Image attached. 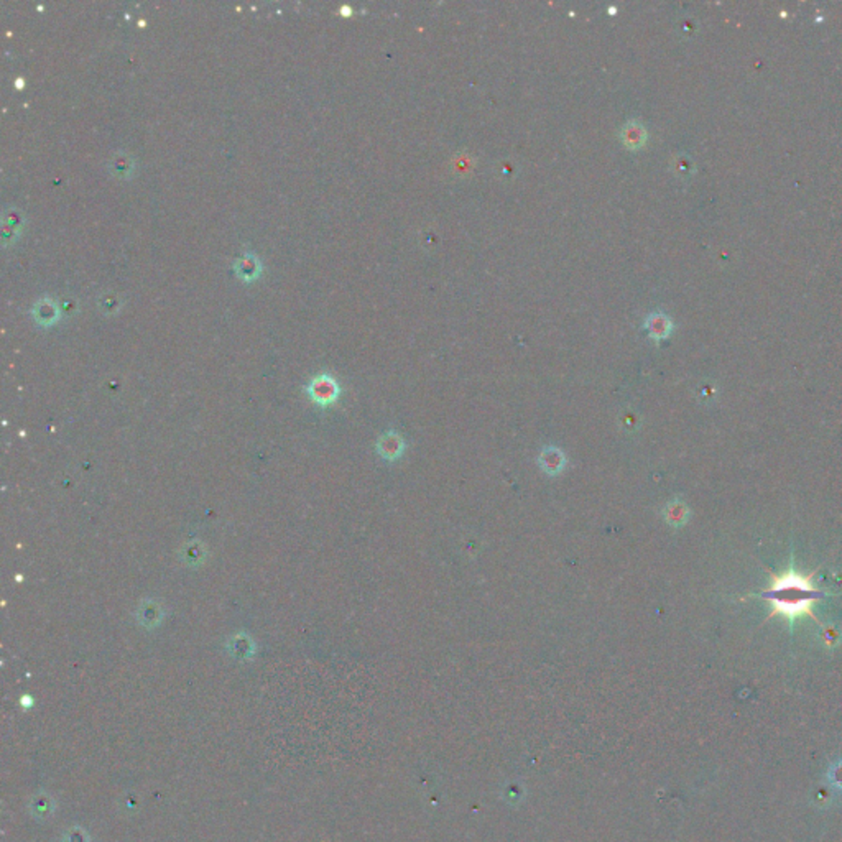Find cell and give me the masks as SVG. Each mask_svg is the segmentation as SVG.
Returning <instances> with one entry per match:
<instances>
[{
	"label": "cell",
	"mask_w": 842,
	"mask_h": 842,
	"mask_svg": "<svg viewBox=\"0 0 842 842\" xmlns=\"http://www.w3.org/2000/svg\"><path fill=\"white\" fill-rule=\"evenodd\" d=\"M814 572L808 576L799 574L793 568L785 571L783 574L772 576V585L767 591L760 592L759 597L768 601L772 604V615H783L786 621L793 622L798 615H810L823 627L816 615L813 614V604L823 599L826 592L819 591L813 584Z\"/></svg>",
	"instance_id": "cell-1"
},
{
	"label": "cell",
	"mask_w": 842,
	"mask_h": 842,
	"mask_svg": "<svg viewBox=\"0 0 842 842\" xmlns=\"http://www.w3.org/2000/svg\"><path fill=\"white\" fill-rule=\"evenodd\" d=\"M305 392L310 397V400L318 407H329L339 399L341 387L336 382V379H332L329 374H319L314 379H311Z\"/></svg>",
	"instance_id": "cell-2"
},
{
	"label": "cell",
	"mask_w": 842,
	"mask_h": 842,
	"mask_svg": "<svg viewBox=\"0 0 842 842\" xmlns=\"http://www.w3.org/2000/svg\"><path fill=\"white\" fill-rule=\"evenodd\" d=\"M377 452L382 459L388 461V463L400 459L405 452L403 438L397 431H387L379 438Z\"/></svg>",
	"instance_id": "cell-3"
},
{
	"label": "cell",
	"mask_w": 842,
	"mask_h": 842,
	"mask_svg": "<svg viewBox=\"0 0 842 842\" xmlns=\"http://www.w3.org/2000/svg\"><path fill=\"white\" fill-rule=\"evenodd\" d=\"M566 454L557 446L543 448L540 456H538V465H540L541 471L548 474V476H558V474H561L564 468H566Z\"/></svg>",
	"instance_id": "cell-4"
},
{
	"label": "cell",
	"mask_w": 842,
	"mask_h": 842,
	"mask_svg": "<svg viewBox=\"0 0 842 842\" xmlns=\"http://www.w3.org/2000/svg\"><path fill=\"white\" fill-rule=\"evenodd\" d=\"M665 521L673 528H681L690 521L691 510L681 499H673L665 505Z\"/></svg>",
	"instance_id": "cell-5"
},
{
	"label": "cell",
	"mask_w": 842,
	"mask_h": 842,
	"mask_svg": "<svg viewBox=\"0 0 842 842\" xmlns=\"http://www.w3.org/2000/svg\"><path fill=\"white\" fill-rule=\"evenodd\" d=\"M165 617V610L155 601H143L137 610V621L145 628H155Z\"/></svg>",
	"instance_id": "cell-6"
},
{
	"label": "cell",
	"mask_w": 842,
	"mask_h": 842,
	"mask_svg": "<svg viewBox=\"0 0 842 842\" xmlns=\"http://www.w3.org/2000/svg\"><path fill=\"white\" fill-rule=\"evenodd\" d=\"M622 143L630 150H639L647 142V130L640 122L628 121L621 130Z\"/></svg>",
	"instance_id": "cell-7"
},
{
	"label": "cell",
	"mask_w": 842,
	"mask_h": 842,
	"mask_svg": "<svg viewBox=\"0 0 842 842\" xmlns=\"http://www.w3.org/2000/svg\"><path fill=\"white\" fill-rule=\"evenodd\" d=\"M645 329L648 331L650 337H653L655 341H661L666 339V337L671 334L673 323H671V319L663 313H653L645 319Z\"/></svg>",
	"instance_id": "cell-8"
},
{
	"label": "cell",
	"mask_w": 842,
	"mask_h": 842,
	"mask_svg": "<svg viewBox=\"0 0 842 842\" xmlns=\"http://www.w3.org/2000/svg\"><path fill=\"white\" fill-rule=\"evenodd\" d=\"M228 650L236 660H250L255 653V643L252 636L245 634H239L228 642Z\"/></svg>",
	"instance_id": "cell-9"
},
{
	"label": "cell",
	"mask_w": 842,
	"mask_h": 842,
	"mask_svg": "<svg viewBox=\"0 0 842 842\" xmlns=\"http://www.w3.org/2000/svg\"><path fill=\"white\" fill-rule=\"evenodd\" d=\"M32 313H33V318L37 319V323L41 324V326H50V324L57 323L59 318L58 306L54 305V301H51V300L38 301L37 305L33 306Z\"/></svg>",
	"instance_id": "cell-10"
},
{
	"label": "cell",
	"mask_w": 842,
	"mask_h": 842,
	"mask_svg": "<svg viewBox=\"0 0 842 842\" xmlns=\"http://www.w3.org/2000/svg\"><path fill=\"white\" fill-rule=\"evenodd\" d=\"M30 810L37 819L50 818L54 813V801L46 793H38L35 798L30 801Z\"/></svg>",
	"instance_id": "cell-11"
},
{
	"label": "cell",
	"mask_w": 842,
	"mask_h": 842,
	"mask_svg": "<svg viewBox=\"0 0 842 842\" xmlns=\"http://www.w3.org/2000/svg\"><path fill=\"white\" fill-rule=\"evenodd\" d=\"M236 272L239 279L242 280H254L260 272V262L255 259L254 254L243 255L241 260H237Z\"/></svg>",
	"instance_id": "cell-12"
},
{
	"label": "cell",
	"mask_w": 842,
	"mask_h": 842,
	"mask_svg": "<svg viewBox=\"0 0 842 842\" xmlns=\"http://www.w3.org/2000/svg\"><path fill=\"white\" fill-rule=\"evenodd\" d=\"M109 168L110 172L117 174L119 178H129L132 172H134V160H132L130 157L119 153V155H115L112 160H110Z\"/></svg>",
	"instance_id": "cell-13"
},
{
	"label": "cell",
	"mask_w": 842,
	"mask_h": 842,
	"mask_svg": "<svg viewBox=\"0 0 842 842\" xmlns=\"http://www.w3.org/2000/svg\"><path fill=\"white\" fill-rule=\"evenodd\" d=\"M22 217H20V212L17 211V209H10V211L3 212V239L10 234V229L14 239L19 236L20 229H22Z\"/></svg>",
	"instance_id": "cell-14"
},
{
	"label": "cell",
	"mask_w": 842,
	"mask_h": 842,
	"mask_svg": "<svg viewBox=\"0 0 842 842\" xmlns=\"http://www.w3.org/2000/svg\"><path fill=\"white\" fill-rule=\"evenodd\" d=\"M65 842H91V839H89V834L83 828L74 826L66 831Z\"/></svg>",
	"instance_id": "cell-15"
},
{
	"label": "cell",
	"mask_w": 842,
	"mask_h": 842,
	"mask_svg": "<svg viewBox=\"0 0 842 842\" xmlns=\"http://www.w3.org/2000/svg\"><path fill=\"white\" fill-rule=\"evenodd\" d=\"M823 639L824 642L828 645H834L839 642V634H837V628H834L832 625H823Z\"/></svg>",
	"instance_id": "cell-16"
},
{
	"label": "cell",
	"mask_w": 842,
	"mask_h": 842,
	"mask_svg": "<svg viewBox=\"0 0 842 842\" xmlns=\"http://www.w3.org/2000/svg\"><path fill=\"white\" fill-rule=\"evenodd\" d=\"M101 306L104 308V311H106V313H114L112 306L115 308V310H117V308L121 306V303H119V298H115V297H106V300H104V303H101Z\"/></svg>",
	"instance_id": "cell-17"
},
{
	"label": "cell",
	"mask_w": 842,
	"mask_h": 842,
	"mask_svg": "<svg viewBox=\"0 0 842 842\" xmlns=\"http://www.w3.org/2000/svg\"><path fill=\"white\" fill-rule=\"evenodd\" d=\"M22 706L23 708L32 706V698H30V696H23V698H22Z\"/></svg>",
	"instance_id": "cell-18"
}]
</instances>
